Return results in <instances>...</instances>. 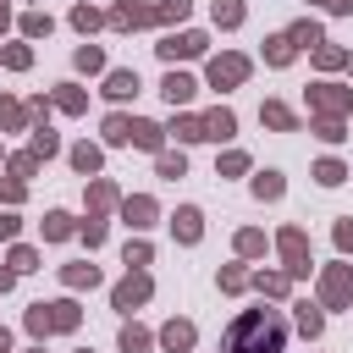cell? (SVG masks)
<instances>
[{
  "instance_id": "49",
  "label": "cell",
  "mask_w": 353,
  "mask_h": 353,
  "mask_svg": "<svg viewBox=\"0 0 353 353\" xmlns=\"http://www.w3.org/2000/svg\"><path fill=\"white\" fill-rule=\"evenodd\" d=\"M39 171V154L28 149V154H11V176H33Z\"/></svg>"
},
{
  "instance_id": "54",
  "label": "cell",
  "mask_w": 353,
  "mask_h": 353,
  "mask_svg": "<svg viewBox=\"0 0 353 353\" xmlns=\"http://www.w3.org/2000/svg\"><path fill=\"white\" fill-rule=\"evenodd\" d=\"M11 281H17V270H11V265H0V292H11Z\"/></svg>"
},
{
  "instance_id": "23",
  "label": "cell",
  "mask_w": 353,
  "mask_h": 353,
  "mask_svg": "<svg viewBox=\"0 0 353 353\" xmlns=\"http://www.w3.org/2000/svg\"><path fill=\"white\" fill-rule=\"evenodd\" d=\"M287 33H292V44H298V50H320V44H325V33H320V22H309V17H303V22H292Z\"/></svg>"
},
{
  "instance_id": "22",
  "label": "cell",
  "mask_w": 353,
  "mask_h": 353,
  "mask_svg": "<svg viewBox=\"0 0 353 353\" xmlns=\"http://www.w3.org/2000/svg\"><path fill=\"white\" fill-rule=\"evenodd\" d=\"M72 232H77V221H72L66 210H50V215H44V243H66Z\"/></svg>"
},
{
  "instance_id": "57",
  "label": "cell",
  "mask_w": 353,
  "mask_h": 353,
  "mask_svg": "<svg viewBox=\"0 0 353 353\" xmlns=\"http://www.w3.org/2000/svg\"><path fill=\"white\" fill-rule=\"evenodd\" d=\"M347 72H353V55H347Z\"/></svg>"
},
{
  "instance_id": "42",
  "label": "cell",
  "mask_w": 353,
  "mask_h": 353,
  "mask_svg": "<svg viewBox=\"0 0 353 353\" xmlns=\"http://www.w3.org/2000/svg\"><path fill=\"white\" fill-rule=\"evenodd\" d=\"M6 265H11V270H17V276H28V270H39V254H33V248H28V243H17V248H11V259H6Z\"/></svg>"
},
{
  "instance_id": "40",
  "label": "cell",
  "mask_w": 353,
  "mask_h": 353,
  "mask_svg": "<svg viewBox=\"0 0 353 353\" xmlns=\"http://www.w3.org/2000/svg\"><path fill=\"white\" fill-rule=\"evenodd\" d=\"M215 171H221V176H243V171H248V154H243V149H226V154L215 160Z\"/></svg>"
},
{
  "instance_id": "33",
  "label": "cell",
  "mask_w": 353,
  "mask_h": 353,
  "mask_svg": "<svg viewBox=\"0 0 353 353\" xmlns=\"http://www.w3.org/2000/svg\"><path fill=\"white\" fill-rule=\"evenodd\" d=\"M55 149H61V138L50 132V121H33V154H39V160H50Z\"/></svg>"
},
{
  "instance_id": "43",
  "label": "cell",
  "mask_w": 353,
  "mask_h": 353,
  "mask_svg": "<svg viewBox=\"0 0 353 353\" xmlns=\"http://www.w3.org/2000/svg\"><path fill=\"white\" fill-rule=\"evenodd\" d=\"M188 11H193V0H160L154 6V22H182Z\"/></svg>"
},
{
  "instance_id": "11",
  "label": "cell",
  "mask_w": 353,
  "mask_h": 353,
  "mask_svg": "<svg viewBox=\"0 0 353 353\" xmlns=\"http://www.w3.org/2000/svg\"><path fill=\"white\" fill-rule=\"evenodd\" d=\"M193 88H199V83H193L188 72H176V66H171V72H165V83H160V94H165V105H171V110H176V105H188V99H193Z\"/></svg>"
},
{
  "instance_id": "50",
  "label": "cell",
  "mask_w": 353,
  "mask_h": 353,
  "mask_svg": "<svg viewBox=\"0 0 353 353\" xmlns=\"http://www.w3.org/2000/svg\"><path fill=\"white\" fill-rule=\"evenodd\" d=\"M22 193H28L22 176H6V182H0V199H6V204H22Z\"/></svg>"
},
{
  "instance_id": "51",
  "label": "cell",
  "mask_w": 353,
  "mask_h": 353,
  "mask_svg": "<svg viewBox=\"0 0 353 353\" xmlns=\"http://www.w3.org/2000/svg\"><path fill=\"white\" fill-rule=\"evenodd\" d=\"M331 237H336V248H342V254H353V221H336V232H331Z\"/></svg>"
},
{
  "instance_id": "21",
  "label": "cell",
  "mask_w": 353,
  "mask_h": 353,
  "mask_svg": "<svg viewBox=\"0 0 353 353\" xmlns=\"http://www.w3.org/2000/svg\"><path fill=\"white\" fill-rule=\"evenodd\" d=\"M176 143H199L204 138V116H171V127H165Z\"/></svg>"
},
{
  "instance_id": "56",
  "label": "cell",
  "mask_w": 353,
  "mask_h": 353,
  "mask_svg": "<svg viewBox=\"0 0 353 353\" xmlns=\"http://www.w3.org/2000/svg\"><path fill=\"white\" fill-rule=\"evenodd\" d=\"M6 22H11V6H0V33H6Z\"/></svg>"
},
{
  "instance_id": "4",
  "label": "cell",
  "mask_w": 353,
  "mask_h": 353,
  "mask_svg": "<svg viewBox=\"0 0 353 353\" xmlns=\"http://www.w3.org/2000/svg\"><path fill=\"white\" fill-rule=\"evenodd\" d=\"M309 110L314 116H347L353 110V88H342V83H309Z\"/></svg>"
},
{
  "instance_id": "10",
  "label": "cell",
  "mask_w": 353,
  "mask_h": 353,
  "mask_svg": "<svg viewBox=\"0 0 353 353\" xmlns=\"http://www.w3.org/2000/svg\"><path fill=\"white\" fill-rule=\"evenodd\" d=\"M154 215H160V210H154V199H149V193H132V199H121V221H127L132 232L154 226Z\"/></svg>"
},
{
  "instance_id": "46",
  "label": "cell",
  "mask_w": 353,
  "mask_h": 353,
  "mask_svg": "<svg viewBox=\"0 0 353 353\" xmlns=\"http://www.w3.org/2000/svg\"><path fill=\"white\" fill-rule=\"evenodd\" d=\"M248 281H254V276H248L243 265H226V270H221V292H243Z\"/></svg>"
},
{
  "instance_id": "15",
  "label": "cell",
  "mask_w": 353,
  "mask_h": 353,
  "mask_svg": "<svg viewBox=\"0 0 353 353\" xmlns=\"http://www.w3.org/2000/svg\"><path fill=\"white\" fill-rule=\"evenodd\" d=\"M259 121H265V127H276V132H298V116H292L281 99H265V105H259Z\"/></svg>"
},
{
  "instance_id": "41",
  "label": "cell",
  "mask_w": 353,
  "mask_h": 353,
  "mask_svg": "<svg viewBox=\"0 0 353 353\" xmlns=\"http://www.w3.org/2000/svg\"><path fill=\"white\" fill-rule=\"evenodd\" d=\"M237 254H243V259H254V254H265V232H254V226H243V232H237Z\"/></svg>"
},
{
  "instance_id": "16",
  "label": "cell",
  "mask_w": 353,
  "mask_h": 353,
  "mask_svg": "<svg viewBox=\"0 0 353 353\" xmlns=\"http://www.w3.org/2000/svg\"><path fill=\"white\" fill-rule=\"evenodd\" d=\"M232 132H237V116H232L226 105H215V110L204 116V138H215V143H226Z\"/></svg>"
},
{
  "instance_id": "5",
  "label": "cell",
  "mask_w": 353,
  "mask_h": 353,
  "mask_svg": "<svg viewBox=\"0 0 353 353\" xmlns=\"http://www.w3.org/2000/svg\"><path fill=\"white\" fill-rule=\"evenodd\" d=\"M149 292H154V281H149V270H127L116 287H110V303L121 309V314H132L138 303H149Z\"/></svg>"
},
{
  "instance_id": "35",
  "label": "cell",
  "mask_w": 353,
  "mask_h": 353,
  "mask_svg": "<svg viewBox=\"0 0 353 353\" xmlns=\"http://www.w3.org/2000/svg\"><path fill=\"white\" fill-rule=\"evenodd\" d=\"M105 143H132V116H105Z\"/></svg>"
},
{
  "instance_id": "29",
  "label": "cell",
  "mask_w": 353,
  "mask_h": 353,
  "mask_svg": "<svg viewBox=\"0 0 353 353\" xmlns=\"http://www.w3.org/2000/svg\"><path fill=\"white\" fill-rule=\"evenodd\" d=\"M314 182H320V188H336V182H347V165H342V160H331V154H325V160H314Z\"/></svg>"
},
{
  "instance_id": "18",
  "label": "cell",
  "mask_w": 353,
  "mask_h": 353,
  "mask_svg": "<svg viewBox=\"0 0 353 353\" xmlns=\"http://www.w3.org/2000/svg\"><path fill=\"white\" fill-rule=\"evenodd\" d=\"M28 121H33V110H28V105H17V99H6V94H0V132H22V127H28Z\"/></svg>"
},
{
  "instance_id": "6",
  "label": "cell",
  "mask_w": 353,
  "mask_h": 353,
  "mask_svg": "<svg viewBox=\"0 0 353 353\" xmlns=\"http://www.w3.org/2000/svg\"><path fill=\"white\" fill-rule=\"evenodd\" d=\"M276 248H281V259H287V276H303V270H309V232H303V226H281V232H276Z\"/></svg>"
},
{
  "instance_id": "13",
  "label": "cell",
  "mask_w": 353,
  "mask_h": 353,
  "mask_svg": "<svg viewBox=\"0 0 353 353\" xmlns=\"http://www.w3.org/2000/svg\"><path fill=\"white\" fill-rule=\"evenodd\" d=\"M193 336H199V331H193V320H165L160 347H165V353H188V347H193Z\"/></svg>"
},
{
  "instance_id": "59",
  "label": "cell",
  "mask_w": 353,
  "mask_h": 353,
  "mask_svg": "<svg viewBox=\"0 0 353 353\" xmlns=\"http://www.w3.org/2000/svg\"><path fill=\"white\" fill-rule=\"evenodd\" d=\"M0 6H6V0H0Z\"/></svg>"
},
{
  "instance_id": "36",
  "label": "cell",
  "mask_w": 353,
  "mask_h": 353,
  "mask_svg": "<svg viewBox=\"0 0 353 353\" xmlns=\"http://www.w3.org/2000/svg\"><path fill=\"white\" fill-rule=\"evenodd\" d=\"M72 165H77L83 176H94V171H99V149H94V143H72Z\"/></svg>"
},
{
  "instance_id": "48",
  "label": "cell",
  "mask_w": 353,
  "mask_h": 353,
  "mask_svg": "<svg viewBox=\"0 0 353 353\" xmlns=\"http://www.w3.org/2000/svg\"><path fill=\"white\" fill-rule=\"evenodd\" d=\"M77 232H83V243H88V248H99V243H105V221H99V215H88Z\"/></svg>"
},
{
  "instance_id": "27",
  "label": "cell",
  "mask_w": 353,
  "mask_h": 353,
  "mask_svg": "<svg viewBox=\"0 0 353 353\" xmlns=\"http://www.w3.org/2000/svg\"><path fill=\"white\" fill-rule=\"evenodd\" d=\"M210 17H215V28H243V17H248V11H243V0H215V6H210Z\"/></svg>"
},
{
  "instance_id": "39",
  "label": "cell",
  "mask_w": 353,
  "mask_h": 353,
  "mask_svg": "<svg viewBox=\"0 0 353 353\" xmlns=\"http://www.w3.org/2000/svg\"><path fill=\"white\" fill-rule=\"evenodd\" d=\"M0 61H6L11 72H28V66H33V50H28V44H6V50H0Z\"/></svg>"
},
{
  "instance_id": "34",
  "label": "cell",
  "mask_w": 353,
  "mask_h": 353,
  "mask_svg": "<svg viewBox=\"0 0 353 353\" xmlns=\"http://www.w3.org/2000/svg\"><path fill=\"white\" fill-rule=\"evenodd\" d=\"M281 193H287L281 171H259V176H254V199H281Z\"/></svg>"
},
{
  "instance_id": "9",
  "label": "cell",
  "mask_w": 353,
  "mask_h": 353,
  "mask_svg": "<svg viewBox=\"0 0 353 353\" xmlns=\"http://www.w3.org/2000/svg\"><path fill=\"white\" fill-rule=\"evenodd\" d=\"M154 50H160V61H193V55H204V33H165Z\"/></svg>"
},
{
  "instance_id": "47",
  "label": "cell",
  "mask_w": 353,
  "mask_h": 353,
  "mask_svg": "<svg viewBox=\"0 0 353 353\" xmlns=\"http://www.w3.org/2000/svg\"><path fill=\"white\" fill-rule=\"evenodd\" d=\"M154 165H160V176H182V171H188L182 149H176V154H171V149H160V160H154Z\"/></svg>"
},
{
  "instance_id": "20",
  "label": "cell",
  "mask_w": 353,
  "mask_h": 353,
  "mask_svg": "<svg viewBox=\"0 0 353 353\" xmlns=\"http://www.w3.org/2000/svg\"><path fill=\"white\" fill-rule=\"evenodd\" d=\"M50 99H55V105H61V110H66V116H83V110H88V94H83V88H77V83H61V88H55V94H50Z\"/></svg>"
},
{
  "instance_id": "45",
  "label": "cell",
  "mask_w": 353,
  "mask_h": 353,
  "mask_svg": "<svg viewBox=\"0 0 353 353\" xmlns=\"http://www.w3.org/2000/svg\"><path fill=\"white\" fill-rule=\"evenodd\" d=\"M121 259H127V270H143V265L154 259V248H149V243L138 237V243H127V254H121Z\"/></svg>"
},
{
  "instance_id": "17",
  "label": "cell",
  "mask_w": 353,
  "mask_h": 353,
  "mask_svg": "<svg viewBox=\"0 0 353 353\" xmlns=\"http://www.w3.org/2000/svg\"><path fill=\"white\" fill-rule=\"evenodd\" d=\"M132 94H138V72H127V66H121V72H110V77H105V99H116V105H121V99H132Z\"/></svg>"
},
{
  "instance_id": "44",
  "label": "cell",
  "mask_w": 353,
  "mask_h": 353,
  "mask_svg": "<svg viewBox=\"0 0 353 353\" xmlns=\"http://www.w3.org/2000/svg\"><path fill=\"white\" fill-rule=\"evenodd\" d=\"M314 66H320V72H336V66H347V55H342L336 44H320V50H314Z\"/></svg>"
},
{
  "instance_id": "7",
  "label": "cell",
  "mask_w": 353,
  "mask_h": 353,
  "mask_svg": "<svg viewBox=\"0 0 353 353\" xmlns=\"http://www.w3.org/2000/svg\"><path fill=\"white\" fill-rule=\"evenodd\" d=\"M204 77H210V88H237V83L248 77V55L226 50V55H215V61L204 66Z\"/></svg>"
},
{
  "instance_id": "8",
  "label": "cell",
  "mask_w": 353,
  "mask_h": 353,
  "mask_svg": "<svg viewBox=\"0 0 353 353\" xmlns=\"http://www.w3.org/2000/svg\"><path fill=\"white\" fill-rule=\"evenodd\" d=\"M105 22H110L116 33H132V28H143V22H154V6H132V0H116V6L105 11Z\"/></svg>"
},
{
  "instance_id": "30",
  "label": "cell",
  "mask_w": 353,
  "mask_h": 353,
  "mask_svg": "<svg viewBox=\"0 0 353 353\" xmlns=\"http://www.w3.org/2000/svg\"><path fill=\"white\" fill-rule=\"evenodd\" d=\"M254 287H259L265 298H281V292L292 287V276H287V270H259V276H254Z\"/></svg>"
},
{
  "instance_id": "37",
  "label": "cell",
  "mask_w": 353,
  "mask_h": 353,
  "mask_svg": "<svg viewBox=\"0 0 353 353\" xmlns=\"http://www.w3.org/2000/svg\"><path fill=\"white\" fill-rule=\"evenodd\" d=\"M149 342H154V336H149L143 325H121V353H149Z\"/></svg>"
},
{
  "instance_id": "12",
  "label": "cell",
  "mask_w": 353,
  "mask_h": 353,
  "mask_svg": "<svg viewBox=\"0 0 353 353\" xmlns=\"http://www.w3.org/2000/svg\"><path fill=\"white\" fill-rule=\"evenodd\" d=\"M171 232H176V243H199V237H204V215H199L193 204H182V210L171 215Z\"/></svg>"
},
{
  "instance_id": "55",
  "label": "cell",
  "mask_w": 353,
  "mask_h": 353,
  "mask_svg": "<svg viewBox=\"0 0 353 353\" xmlns=\"http://www.w3.org/2000/svg\"><path fill=\"white\" fill-rule=\"evenodd\" d=\"M0 353H11V331L6 325H0Z\"/></svg>"
},
{
  "instance_id": "38",
  "label": "cell",
  "mask_w": 353,
  "mask_h": 353,
  "mask_svg": "<svg viewBox=\"0 0 353 353\" xmlns=\"http://www.w3.org/2000/svg\"><path fill=\"white\" fill-rule=\"evenodd\" d=\"M50 28H55L50 11H28V17H22V33H28V39H50Z\"/></svg>"
},
{
  "instance_id": "25",
  "label": "cell",
  "mask_w": 353,
  "mask_h": 353,
  "mask_svg": "<svg viewBox=\"0 0 353 353\" xmlns=\"http://www.w3.org/2000/svg\"><path fill=\"white\" fill-rule=\"evenodd\" d=\"M116 204H121V199H116V188H110L105 176H94V182H88V210L99 215V210H116Z\"/></svg>"
},
{
  "instance_id": "58",
  "label": "cell",
  "mask_w": 353,
  "mask_h": 353,
  "mask_svg": "<svg viewBox=\"0 0 353 353\" xmlns=\"http://www.w3.org/2000/svg\"><path fill=\"white\" fill-rule=\"evenodd\" d=\"M28 353H44V347H28Z\"/></svg>"
},
{
  "instance_id": "14",
  "label": "cell",
  "mask_w": 353,
  "mask_h": 353,
  "mask_svg": "<svg viewBox=\"0 0 353 353\" xmlns=\"http://www.w3.org/2000/svg\"><path fill=\"white\" fill-rule=\"evenodd\" d=\"M292 320H298V331H303V336H320V331H325V309H320V303H309V298H298V303H292Z\"/></svg>"
},
{
  "instance_id": "19",
  "label": "cell",
  "mask_w": 353,
  "mask_h": 353,
  "mask_svg": "<svg viewBox=\"0 0 353 353\" xmlns=\"http://www.w3.org/2000/svg\"><path fill=\"white\" fill-rule=\"evenodd\" d=\"M292 55H298V44H292V33H270V39H265V61H270V66H287Z\"/></svg>"
},
{
  "instance_id": "26",
  "label": "cell",
  "mask_w": 353,
  "mask_h": 353,
  "mask_svg": "<svg viewBox=\"0 0 353 353\" xmlns=\"http://www.w3.org/2000/svg\"><path fill=\"white\" fill-rule=\"evenodd\" d=\"M61 281H66V287H99V265L77 259V265H66V270H61Z\"/></svg>"
},
{
  "instance_id": "3",
  "label": "cell",
  "mask_w": 353,
  "mask_h": 353,
  "mask_svg": "<svg viewBox=\"0 0 353 353\" xmlns=\"http://www.w3.org/2000/svg\"><path fill=\"white\" fill-rule=\"evenodd\" d=\"M353 303V265H325L320 270V309H347Z\"/></svg>"
},
{
  "instance_id": "24",
  "label": "cell",
  "mask_w": 353,
  "mask_h": 353,
  "mask_svg": "<svg viewBox=\"0 0 353 353\" xmlns=\"http://www.w3.org/2000/svg\"><path fill=\"white\" fill-rule=\"evenodd\" d=\"M132 143L160 154V143H165V127H160V121H132Z\"/></svg>"
},
{
  "instance_id": "2",
  "label": "cell",
  "mask_w": 353,
  "mask_h": 353,
  "mask_svg": "<svg viewBox=\"0 0 353 353\" xmlns=\"http://www.w3.org/2000/svg\"><path fill=\"white\" fill-rule=\"evenodd\" d=\"M22 320H28V331H33L39 342H44V336H55V331H77L83 309H77L72 298H55V303H33V309H28Z\"/></svg>"
},
{
  "instance_id": "60",
  "label": "cell",
  "mask_w": 353,
  "mask_h": 353,
  "mask_svg": "<svg viewBox=\"0 0 353 353\" xmlns=\"http://www.w3.org/2000/svg\"><path fill=\"white\" fill-rule=\"evenodd\" d=\"M83 353H88V347H83Z\"/></svg>"
},
{
  "instance_id": "28",
  "label": "cell",
  "mask_w": 353,
  "mask_h": 353,
  "mask_svg": "<svg viewBox=\"0 0 353 353\" xmlns=\"http://www.w3.org/2000/svg\"><path fill=\"white\" fill-rule=\"evenodd\" d=\"M309 132H314V138H325V143H342V138H347L342 116H314V121H309Z\"/></svg>"
},
{
  "instance_id": "1",
  "label": "cell",
  "mask_w": 353,
  "mask_h": 353,
  "mask_svg": "<svg viewBox=\"0 0 353 353\" xmlns=\"http://www.w3.org/2000/svg\"><path fill=\"white\" fill-rule=\"evenodd\" d=\"M221 353H287V320L276 309H243L226 325Z\"/></svg>"
},
{
  "instance_id": "32",
  "label": "cell",
  "mask_w": 353,
  "mask_h": 353,
  "mask_svg": "<svg viewBox=\"0 0 353 353\" xmlns=\"http://www.w3.org/2000/svg\"><path fill=\"white\" fill-rule=\"evenodd\" d=\"M72 66H77V72H105V50H99V44H77Z\"/></svg>"
},
{
  "instance_id": "52",
  "label": "cell",
  "mask_w": 353,
  "mask_h": 353,
  "mask_svg": "<svg viewBox=\"0 0 353 353\" xmlns=\"http://www.w3.org/2000/svg\"><path fill=\"white\" fill-rule=\"evenodd\" d=\"M17 226H22L17 215H0V243H11V237H17Z\"/></svg>"
},
{
  "instance_id": "31",
  "label": "cell",
  "mask_w": 353,
  "mask_h": 353,
  "mask_svg": "<svg viewBox=\"0 0 353 353\" xmlns=\"http://www.w3.org/2000/svg\"><path fill=\"white\" fill-rule=\"evenodd\" d=\"M99 22H105V11H99V6H88V0H83V6H72V28H77V33H94Z\"/></svg>"
},
{
  "instance_id": "53",
  "label": "cell",
  "mask_w": 353,
  "mask_h": 353,
  "mask_svg": "<svg viewBox=\"0 0 353 353\" xmlns=\"http://www.w3.org/2000/svg\"><path fill=\"white\" fill-rule=\"evenodd\" d=\"M320 6H325L331 17H347V11H353V0H320Z\"/></svg>"
}]
</instances>
